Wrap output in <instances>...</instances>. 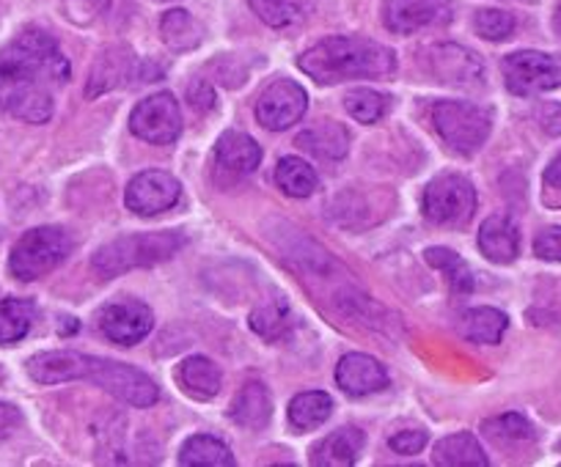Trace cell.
Returning a JSON list of instances; mask_svg holds the SVG:
<instances>
[{
	"instance_id": "f546056e",
	"label": "cell",
	"mask_w": 561,
	"mask_h": 467,
	"mask_svg": "<svg viewBox=\"0 0 561 467\" xmlns=\"http://www.w3.org/2000/svg\"><path fill=\"white\" fill-rule=\"evenodd\" d=\"M275 182H278L280 190L293 198H309L317 190V185H320L317 171L300 157L280 160L278 168H275Z\"/></svg>"
},
{
	"instance_id": "277c9868",
	"label": "cell",
	"mask_w": 561,
	"mask_h": 467,
	"mask_svg": "<svg viewBox=\"0 0 561 467\" xmlns=\"http://www.w3.org/2000/svg\"><path fill=\"white\" fill-rule=\"evenodd\" d=\"M72 254V237L61 225H39L25 231L9 256V270L18 281H39Z\"/></svg>"
},
{
	"instance_id": "6da1fadb",
	"label": "cell",
	"mask_w": 561,
	"mask_h": 467,
	"mask_svg": "<svg viewBox=\"0 0 561 467\" xmlns=\"http://www.w3.org/2000/svg\"><path fill=\"white\" fill-rule=\"evenodd\" d=\"M67 80L69 61L58 42L39 28L23 31L0 50V113L45 125Z\"/></svg>"
},
{
	"instance_id": "d590c367",
	"label": "cell",
	"mask_w": 561,
	"mask_h": 467,
	"mask_svg": "<svg viewBox=\"0 0 561 467\" xmlns=\"http://www.w3.org/2000/svg\"><path fill=\"white\" fill-rule=\"evenodd\" d=\"M473 28L482 39L504 42L515 34V17L510 12H501V9H482L473 17Z\"/></svg>"
},
{
	"instance_id": "8992f818",
	"label": "cell",
	"mask_w": 561,
	"mask_h": 467,
	"mask_svg": "<svg viewBox=\"0 0 561 467\" xmlns=\"http://www.w3.org/2000/svg\"><path fill=\"white\" fill-rule=\"evenodd\" d=\"M477 212V190L462 174H440L424 190V214L444 229H462Z\"/></svg>"
},
{
	"instance_id": "83f0119b",
	"label": "cell",
	"mask_w": 561,
	"mask_h": 467,
	"mask_svg": "<svg viewBox=\"0 0 561 467\" xmlns=\"http://www.w3.org/2000/svg\"><path fill=\"white\" fill-rule=\"evenodd\" d=\"M333 412V399L325 390H306L298 394L289 405V421L300 432H311V429L322 427V423L331 418Z\"/></svg>"
},
{
	"instance_id": "f6af8a7d",
	"label": "cell",
	"mask_w": 561,
	"mask_h": 467,
	"mask_svg": "<svg viewBox=\"0 0 561 467\" xmlns=\"http://www.w3.org/2000/svg\"><path fill=\"white\" fill-rule=\"evenodd\" d=\"M520 3H531V0H520Z\"/></svg>"
},
{
	"instance_id": "9a60e30c",
	"label": "cell",
	"mask_w": 561,
	"mask_h": 467,
	"mask_svg": "<svg viewBox=\"0 0 561 467\" xmlns=\"http://www.w3.org/2000/svg\"><path fill=\"white\" fill-rule=\"evenodd\" d=\"M133 78H138V58H135V52L122 45L107 47L105 52H100L94 69H91L85 94L94 100V96L107 94V91L118 89V85H127Z\"/></svg>"
},
{
	"instance_id": "603a6c76",
	"label": "cell",
	"mask_w": 561,
	"mask_h": 467,
	"mask_svg": "<svg viewBox=\"0 0 561 467\" xmlns=\"http://www.w3.org/2000/svg\"><path fill=\"white\" fill-rule=\"evenodd\" d=\"M433 462L444 467H488L490 459L479 445L477 434L457 432L435 443Z\"/></svg>"
},
{
	"instance_id": "7c38bea8",
	"label": "cell",
	"mask_w": 561,
	"mask_h": 467,
	"mask_svg": "<svg viewBox=\"0 0 561 467\" xmlns=\"http://www.w3.org/2000/svg\"><path fill=\"white\" fill-rule=\"evenodd\" d=\"M182 185L176 176L165 174V171H144V174L133 176L124 192V203L129 212L138 218H152V214L169 212L180 203Z\"/></svg>"
},
{
	"instance_id": "f35d334b",
	"label": "cell",
	"mask_w": 561,
	"mask_h": 467,
	"mask_svg": "<svg viewBox=\"0 0 561 467\" xmlns=\"http://www.w3.org/2000/svg\"><path fill=\"white\" fill-rule=\"evenodd\" d=\"M537 121L548 136H561V102H545V105H539Z\"/></svg>"
},
{
	"instance_id": "8d00e7d4",
	"label": "cell",
	"mask_w": 561,
	"mask_h": 467,
	"mask_svg": "<svg viewBox=\"0 0 561 467\" xmlns=\"http://www.w3.org/2000/svg\"><path fill=\"white\" fill-rule=\"evenodd\" d=\"M534 254L542 261H561V225L539 231L534 240Z\"/></svg>"
},
{
	"instance_id": "ac0fdd59",
	"label": "cell",
	"mask_w": 561,
	"mask_h": 467,
	"mask_svg": "<svg viewBox=\"0 0 561 467\" xmlns=\"http://www.w3.org/2000/svg\"><path fill=\"white\" fill-rule=\"evenodd\" d=\"M25 369H28V377L39 385L72 383V380H83L85 355L83 352H72V349L39 352V355L25 363Z\"/></svg>"
},
{
	"instance_id": "cb8c5ba5",
	"label": "cell",
	"mask_w": 561,
	"mask_h": 467,
	"mask_svg": "<svg viewBox=\"0 0 561 467\" xmlns=\"http://www.w3.org/2000/svg\"><path fill=\"white\" fill-rule=\"evenodd\" d=\"M298 147L309 149L311 154L322 160H342L347 154L350 136L339 121H317L311 130L298 138Z\"/></svg>"
},
{
	"instance_id": "7a4b0ae2",
	"label": "cell",
	"mask_w": 561,
	"mask_h": 467,
	"mask_svg": "<svg viewBox=\"0 0 561 467\" xmlns=\"http://www.w3.org/2000/svg\"><path fill=\"white\" fill-rule=\"evenodd\" d=\"M298 67L320 85L355 78H391L397 72V52L364 36H331L306 50Z\"/></svg>"
},
{
	"instance_id": "d6986e66",
	"label": "cell",
	"mask_w": 561,
	"mask_h": 467,
	"mask_svg": "<svg viewBox=\"0 0 561 467\" xmlns=\"http://www.w3.org/2000/svg\"><path fill=\"white\" fill-rule=\"evenodd\" d=\"M215 160H218V165L224 171L242 176L259 168V163H262V149L245 132L229 130L215 143Z\"/></svg>"
},
{
	"instance_id": "ab89813d",
	"label": "cell",
	"mask_w": 561,
	"mask_h": 467,
	"mask_svg": "<svg viewBox=\"0 0 561 467\" xmlns=\"http://www.w3.org/2000/svg\"><path fill=\"white\" fill-rule=\"evenodd\" d=\"M20 423H23V412L9 405V401H0V440H7L9 434L18 432Z\"/></svg>"
},
{
	"instance_id": "ee69618b",
	"label": "cell",
	"mask_w": 561,
	"mask_h": 467,
	"mask_svg": "<svg viewBox=\"0 0 561 467\" xmlns=\"http://www.w3.org/2000/svg\"><path fill=\"white\" fill-rule=\"evenodd\" d=\"M553 25H556V31H559V34H561V9H559V12H556V20H553Z\"/></svg>"
},
{
	"instance_id": "9c48e42d",
	"label": "cell",
	"mask_w": 561,
	"mask_h": 467,
	"mask_svg": "<svg viewBox=\"0 0 561 467\" xmlns=\"http://www.w3.org/2000/svg\"><path fill=\"white\" fill-rule=\"evenodd\" d=\"M309 110V94L295 80L280 78L262 91L256 102V119L264 130L280 132L298 125Z\"/></svg>"
},
{
	"instance_id": "5b68a950",
	"label": "cell",
	"mask_w": 561,
	"mask_h": 467,
	"mask_svg": "<svg viewBox=\"0 0 561 467\" xmlns=\"http://www.w3.org/2000/svg\"><path fill=\"white\" fill-rule=\"evenodd\" d=\"M433 127L440 141L457 154H477L493 130V116L488 107L471 102L440 100L433 107Z\"/></svg>"
},
{
	"instance_id": "30bf717a",
	"label": "cell",
	"mask_w": 561,
	"mask_h": 467,
	"mask_svg": "<svg viewBox=\"0 0 561 467\" xmlns=\"http://www.w3.org/2000/svg\"><path fill=\"white\" fill-rule=\"evenodd\" d=\"M129 130H133V136H138L140 141L149 143L176 141L182 132L180 105H176V100L169 91L147 96V100L135 105L133 116H129Z\"/></svg>"
},
{
	"instance_id": "e0dca14e",
	"label": "cell",
	"mask_w": 561,
	"mask_h": 467,
	"mask_svg": "<svg viewBox=\"0 0 561 467\" xmlns=\"http://www.w3.org/2000/svg\"><path fill=\"white\" fill-rule=\"evenodd\" d=\"M479 250L493 265H512L520 254V229L510 214H493L479 229Z\"/></svg>"
},
{
	"instance_id": "44dd1931",
	"label": "cell",
	"mask_w": 561,
	"mask_h": 467,
	"mask_svg": "<svg viewBox=\"0 0 561 467\" xmlns=\"http://www.w3.org/2000/svg\"><path fill=\"white\" fill-rule=\"evenodd\" d=\"M229 418L234 423H240L242 429H264L273 418V399H270V390L262 383H248L245 388L237 394V399L231 401Z\"/></svg>"
},
{
	"instance_id": "4dcf8cb0",
	"label": "cell",
	"mask_w": 561,
	"mask_h": 467,
	"mask_svg": "<svg viewBox=\"0 0 561 467\" xmlns=\"http://www.w3.org/2000/svg\"><path fill=\"white\" fill-rule=\"evenodd\" d=\"M424 259H427L430 267H435L438 272H444L446 283L451 287V292L455 294H468L473 292V272L471 267L466 265V261L460 259V256L455 254V250L449 248H430L427 254H424Z\"/></svg>"
},
{
	"instance_id": "ffe728a7",
	"label": "cell",
	"mask_w": 561,
	"mask_h": 467,
	"mask_svg": "<svg viewBox=\"0 0 561 467\" xmlns=\"http://www.w3.org/2000/svg\"><path fill=\"white\" fill-rule=\"evenodd\" d=\"M364 448V432L358 429H339L311 448V465L317 467H347L355 465Z\"/></svg>"
},
{
	"instance_id": "d6a6232c",
	"label": "cell",
	"mask_w": 561,
	"mask_h": 467,
	"mask_svg": "<svg viewBox=\"0 0 561 467\" xmlns=\"http://www.w3.org/2000/svg\"><path fill=\"white\" fill-rule=\"evenodd\" d=\"M344 107H347L350 116L355 121H360V125H375V121H380L386 116L388 96L375 89H353L344 96Z\"/></svg>"
},
{
	"instance_id": "2e32d148",
	"label": "cell",
	"mask_w": 561,
	"mask_h": 467,
	"mask_svg": "<svg viewBox=\"0 0 561 467\" xmlns=\"http://www.w3.org/2000/svg\"><path fill=\"white\" fill-rule=\"evenodd\" d=\"M336 383L344 394L350 396H369L377 394L388 385V372L380 361L369 355H344L336 366Z\"/></svg>"
},
{
	"instance_id": "1f68e13d",
	"label": "cell",
	"mask_w": 561,
	"mask_h": 467,
	"mask_svg": "<svg viewBox=\"0 0 561 467\" xmlns=\"http://www.w3.org/2000/svg\"><path fill=\"white\" fill-rule=\"evenodd\" d=\"M251 327L264 338V341H280V338H287L289 330L295 327V316L284 303H270L253 311Z\"/></svg>"
},
{
	"instance_id": "74e56055",
	"label": "cell",
	"mask_w": 561,
	"mask_h": 467,
	"mask_svg": "<svg viewBox=\"0 0 561 467\" xmlns=\"http://www.w3.org/2000/svg\"><path fill=\"white\" fill-rule=\"evenodd\" d=\"M424 445H427V432H421V429H404L391 437V448L402 456L419 454Z\"/></svg>"
},
{
	"instance_id": "836d02e7",
	"label": "cell",
	"mask_w": 561,
	"mask_h": 467,
	"mask_svg": "<svg viewBox=\"0 0 561 467\" xmlns=\"http://www.w3.org/2000/svg\"><path fill=\"white\" fill-rule=\"evenodd\" d=\"M482 432L488 434L493 443L501 445L528 443V440H534V427L520 416V412H506V416L490 418V421H484Z\"/></svg>"
},
{
	"instance_id": "7bdbcfd3",
	"label": "cell",
	"mask_w": 561,
	"mask_h": 467,
	"mask_svg": "<svg viewBox=\"0 0 561 467\" xmlns=\"http://www.w3.org/2000/svg\"><path fill=\"white\" fill-rule=\"evenodd\" d=\"M80 3H89V7H94V9H102V0H80Z\"/></svg>"
},
{
	"instance_id": "d4e9b609",
	"label": "cell",
	"mask_w": 561,
	"mask_h": 467,
	"mask_svg": "<svg viewBox=\"0 0 561 467\" xmlns=\"http://www.w3.org/2000/svg\"><path fill=\"white\" fill-rule=\"evenodd\" d=\"M160 36H163V42L171 50L187 52L196 50L204 42V25L193 14H187L185 9H171L160 20Z\"/></svg>"
},
{
	"instance_id": "8fae6325",
	"label": "cell",
	"mask_w": 561,
	"mask_h": 467,
	"mask_svg": "<svg viewBox=\"0 0 561 467\" xmlns=\"http://www.w3.org/2000/svg\"><path fill=\"white\" fill-rule=\"evenodd\" d=\"M451 14H455L451 0H386L382 23L391 34L408 36L415 31L449 25Z\"/></svg>"
},
{
	"instance_id": "f1b7e54d",
	"label": "cell",
	"mask_w": 561,
	"mask_h": 467,
	"mask_svg": "<svg viewBox=\"0 0 561 467\" xmlns=\"http://www.w3.org/2000/svg\"><path fill=\"white\" fill-rule=\"evenodd\" d=\"M36 319V305L31 300L9 297L0 303V347L18 343L20 338L28 336Z\"/></svg>"
},
{
	"instance_id": "4fadbf2b",
	"label": "cell",
	"mask_w": 561,
	"mask_h": 467,
	"mask_svg": "<svg viewBox=\"0 0 561 467\" xmlns=\"http://www.w3.org/2000/svg\"><path fill=\"white\" fill-rule=\"evenodd\" d=\"M427 67L438 83L477 89L484 83V63L462 45H435L427 50Z\"/></svg>"
},
{
	"instance_id": "ba28073f",
	"label": "cell",
	"mask_w": 561,
	"mask_h": 467,
	"mask_svg": "<svg viewBox=\"0 0 561 467\" xmlns=\"http://www.w3.org/2000/svg\"><path fill=\"white\" fill-rule=\"evenodd\" d=\"M501 69H504L506 89L517 96H531L550 89H561V56L520 50L506 56Z\"/></svg>"
},
{
	"instance_id": "3957f363",
	"label": "cell",
	"mask_w": 561,
	"mask_h": 467,
	"mask_svg": "<svg viewBox=\"0 0 561 467\" xmlns=\"http://www.w3.org/2000/svg\"><path fill=\"white\" fill-rule=\"evenodd\" d=\"M187 245L182 231H144V234H127L105 248L96 250L94 270L105 278H116L122 272L138 270V267H152L171 259Z\"/></svg>"
},
{
	"instance_id": "484cf974",
	"label": "cell",
	"mask_w": 561,
	"mask_h": 467,
	"mask_svg": "<svg viewBox=\"0 0 561 467\" xmlns=\"http://www.w3.org/2000/svg\"><path fill=\"white\" fill-rule=\"evenodd\" d=\"M180 465L185 467H231L234 465V454L229 445L209 434H196V437L185 440L180 451Z\"/></svg>"
},
{
	"instance_id": "e575fe53",
	"label": "cell",
	"mask_w": 561,
	"mask_h": 467,
	"mask_svg": "<svg viewBox=\"0 0 561 467\" xmlns=\"http://www.w3.org/2000/svg\"><path fill=\"white\" fill-rule=\"evenodd\" d=\"M248 3L270 28H287V25L298 23L300 14H304L298 0H248Z\"/></svg>"
},
{
	"instance_id": "60d3db41",
	"label": "cell",
	"mask_w": 561,
	"mask_h": 467,
	"mask_svg": "<svg viewBox=\"0 0 561 467\" xmlns=\"http://www.w3.org/2000/svg\"><path fill=\"white\" fill-rule=\"evenodd\" d=\"M545 182H548L550 187H561V157H556L553 163H550V168L545 171Z\"/></svg>"
},
{
	"instance_id": "4316f807",
	"label": "cell",
	"mask_w": 561,
	"mask_h": 467,
	"mask_svg": "<svg viewBox=\"0 0 561 467\" xmlns=\"http://www.w3.org/2000/svg\"><path fill=\"white\" fill-rule=\"evenodd\" d=\"M506 325L510 319L499 308H471L460 316V332L473 343H499Z\"/></svg>"
},
{
	"instance_id": "5bb4252c",
	"label": "cell",
	"mask_w": 561,
	"mask_h": 467,
	"mask_svg": "<svg viewBox=\"0 0 561 467\" xmlns=\"http://www.w3.org/2000/svg\"><path fill=\"white\" fill-rule=\"evenodd\" d=\"M154 316L149 305L138 303V300H122V303H111L100 314V330L105 338L122 347H135L152 332Z\"/></svg>"
},
{
	"instance_id": "b9f144b4",
	"label": "cell",
	"mask_w": 561,
	"mask_h": 467,
	"mask_svg": "<svg viewBox=\"0 0 561 467\" xmlns=\"http://www.w3.org/2000/svg\"><path fill=\"white\" fill-rule=\"evenodd\" d=\"M129 0H102V9H122Z\"/></svg>"
},
{
	"instance_id": "52a82bcc",
	"label": "cell",
	"mask_w": 561,
	"mask_h": 467,
	"mask_svg": "<svg viewBox=\"0 0 561 467\" xmlns=\"http://www.w3.org/2000/svg\"><path fill=\"white\" fill-rule=\"evenodd\" d=\"M83 380L100 385L102 390L129 407H152L160 399V388L154 385V380H149V374L138 372L127 363L107 361V358L85 355Z\"/></svg>"
},
{
	"instance_id": "7402d4cb",
	"label": "cell",
	"mask_w": 561,
	"mask_h": 467,
	"mask_svg": "<svg viewBox=\"0 0 561 467\" xmlns=\"http://www.w3.org/2000/svg\"><path fill=\"white\" fill-rule=\"evenodd\" d=\"M176 377H180V385L185 388L187 396L202 401L215 399V396L220 394V388H224V374H220V369L204 355L187 358L180 366V374H176Z\"/></svg>"
}]
</instances>
